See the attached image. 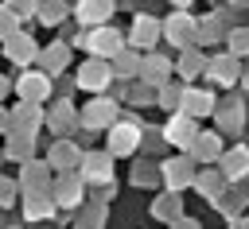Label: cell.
<instances>
[{
    "mask_svg": "<svg viewBox=\"0 0 249 229\" xmlns=\"http://www.w3.org/2000/svg\"><path fill=\"white\" fill-rule=\"evenodd\" d=\"M140 147V124L132 120H113L109 124V151L113 155H132Z\"/></svg>",
    "mask_w": 249,
    "mask_h": 229,
    "instance_id": "obj_1",
    "label": "cell"
},
{
    "mask_svg": "<svg viewBox=\"0 0 249 229\" xmlns=\"http://www.w3.org/2000/svg\"><path fill=\"white\" fill-rule=\"evenodd\" d=\"M82 47H89L97 58H113V54L121 50V35H117L113 27H105V23H101V27H93V31L82 39Z\"/></svg>",
    "mask_w": 249,
    "mask_h": 229,
    "instance_id": "obj_2",
    "label": "cell"
},
{
    "mask_svg": "<svg viewBox=\"0 0 249 229\" xmlns=\"http://www.w3.org/2000/svg\"><path fill=\"white\" fill-rule=\"evenodd\" d=\"M109 82H113V70H109V66L101 62V58H89V62H86V66L78 70V85H82V89H89V93L105 89Z\"/></svg>",
    "mask_w": 249,
    "mask_h": 229,
    "instance_id": "obj_3",
    "label": "cell"
},
{
    "mask_svg": "<svg viewBox=\"0 0 249 229\" xmlns=\"http://www.w3.org/2000/svg\"><path fill=\"white\" fill-rule=\"evenodd\" d=\"M195 132H198V128H195V116L179 113V116H171V120H167V128H163V140H171L175 147H183V151H187V144L195 140Z\"/></svg>",
    "mask_w": 249,
    "mask_h": 229,
    "instance_id": "obj_4",
    "label": "cell"
},
{
    "mask_svg": "<svg viewBox=\"0 0 249 229\" xmlns=\"http://www.w3.org/2000/svg\"><path fill=\"white\" fill-rule=\"evenodd\" d=\"M160 175H163V182H167L171 190H183V186L195 182V167H191V159H167V163L160 167Z\"/></svg>",
    "mask_w": 249,
    "mask_h": 229,
    "instance_id": "obj_5",
    "label": "cell"
},
{
    "mask_svg": "<svg viewBox=\"0 0 249 229\" xmlns=\"http://www.w3.org/2000/svg\"><path fill=\"white\" fill-rule=\"evenodd\" d=\"M113 116H117V101L97 97V101H89V109L82 113V124H86V128H101V124H113Z\"/></svg>",
    "mask_w": 249,
    "mask_h": 229,
    "instance_id": "obj_6",
    "label": "cell"
},
{
    "mask_svg": "<svg viewBox=\"0 0 249 229\" xmlns=\"http://www.w3.org/2000/svg\"><path fill=\"white\" fill-rule=\"evenodd\" d=\"M78 163H82V179H86V182H109V179H113L109 155H101V151H97V155L89 151V155H82Z\"/></svg>",
    "mask_w": 249,
    "mask_h": 229,
    "instance_id": "obj_7",
    "label": "cell"
},
{
    "mask_svg": "<svg viewBox=\"0 0 249 229\" xmlns=\"http://www.w3.org/2000/svg\"><path fill=\"white\" fill-rule=\"evenodd\" d=\"M47 93H51V78H47V74H23V78H19V97H23V101L39 105Z\"/></svg>",
    "mask_w": 249,
    "mask_h": 229,
    "instance_id": "obj_8",
    "label": "cell"
},
{
    "mask_svg": "<svg viewBox=\"0 0 249 229\" xmlns=\"http://www.w3.org/2000/svg\"><path fill=\"white\" fill-rule=\"evenodd\" d=\"M187 147L195 151V159H206V163H210V159L222 155V136H218V132H195V140H191Z\"/></svg>",
    "mask_w": 249,
    "mask_h": 229,
    "instance_id": "obj_9",
    "label": "cell"
},
{
    "mask_svg": "<svg viewBox=\"0 0 249 229\" xmlns=\"http://www.w3.org/2000/svg\"><path fill=\"white\" fill-rule=\"evenodd\" d=\"M183 113L187 116H206V113H214V97L206 93V89H183Z\"/></svg>",
    "mask_w": 249,
    "mask_h": 229,
    "instance_id": "obj_10",
    "label": "cell"
},
{
    "mask_svg": "<svg viewBox=\"0 0 249 229\" xmlns=\"http://www.w3.org/2000/svg\"><path fill=\"white\" fill-rule=\"evenodd\" d=\"M109 12H113L109 0H82V4H78V19H82L86 27H101V23L109 19Z\"/></svg>",
    "mask_w": 249,
    "mask_h": 229,
    "instance_id": "obj_11",
    "label": "cell"
},
{
    "mask_svg": "<svg viewBox=\"0 0 249 229\" xmlns=\"http://www.w3.org/2000/svg\"><path fill=\"white\" fill-rule=\"evenodd\" d=\"M167 39H171V43H179V47H187V43L195 39V23H191V16H187V12H175V16L167 19Z\"/></svg>",
    "mask_w": 249,
    "mask_h": 229,
    "instance_id": "obj_12",
    "label": "cell"
},
{
    "mask_svg": "<svg viewBox=\"0 0 249 229\" xmlns=\"http://www.w3.org/2000/svg\"><path fill=\"white\" fill-rule=\"evenodd\" d=\"M195 186H198L210 202H218V198H222V190H226V179H222V171H218V167H210V171L195 175Z\"/></svg>",
    "mask_w": 249,
    "mask_h": 229,
    "instance_id": "obj_13",
    "label": "cell"
},
{
    "mask_svg": "<svg viewBox=\"0 0 249 229\" xmlns=\"http://www.w3.org/2000/svg\"><path fill=\"white\" fill-rule=\"evenodd\" d=\"M206 70H210V78L218 85H233L237 82V62L233 58H214V62H206Z\"/></svg>",
    "mask_w": 249,
    "mask_h": 229,
    "instance_id": "obj_14",
    "label": "cell"
},
{
    "mask_svg": "<svg viewBox=\"0 0 249 229\" xmlns=\"http://www.w3.org/2000/svg\"><path fill=\"white\" fill-rule=\"evenodd\" d=\"M54 194H58V198H54L58 206H78V202H82V179L66 175V179H62L58 186H54Z\"/></svg>",
    "mask_w": 249,
    "mask_h": 229,
    "instance_id": "obj_15",
    "label": "cell"
},
{
    "mask_svg": "<svg viewBox=\"0 0 249 229\" xmlns=\"http://www.w3.org/2000/svg\"><path fill=\"white\" fill-rule=\"evenodd\" d=\"M35 124H39V105H31V101H27V105H23V109H19V113L8 120V128H16V132H27V136L35 132Z\"/></svg>",
    "mask_w": 249,
    "mask_h": 229,
    "instance_id": "obj_16",
    "label": "cell"
},
{
    "mask_svg": "<svg viewBox=\"0 0 249 229\" xmlns=\"http://www.w3.org/2000/svg\"><path fill=\"white\" fill-rule=\"evenodd\" d=\"M218 171H222V179L237 182V179L245 175V147H233V151H230V155L222 159V167H218Z\"/></svg>",
    "mask_w": 249,
    "mask_h": 229,
    "instance_id": "obj_17",
    "label": "cell"
},
{
    "mask_svg": "<svg viewBox=\"0 0 249 229\" xmlns=\"http://www.w3.org/2000/svg\"><path fill=\"white\" fill-rule=\"evenodd\" d=\"M156 35H160V23H156V19H148V16H140V19H136V27H132V43H136V47H152V43H156Z\"/></svg>",
    "mask_w": 249,
    "mask_h": 229,
    "instance_id": "obj_18",
    "label": "cell"
},
{
    "mask_svg": "<svg viewBox=\"0 0 249 229\" xmlns=\"http://www.w3.org/2000/svg\"><path fill=\"white\" fill-rule=\"evenodd\" d=\"M78 159H82V151L74 144H54V151H51V167H58V171L62 167H74Z\"/></svg>",
    "mask_w": 249,
    "mask_h": 229,
    "instance_id": "obj_19",
    "label": "cell"
},
{
    "mask_svg": "<svg viewBox=\"0 0 249 229\" xmlns=\"http://www.w3.org/2000/svg\"><path fill=\"white\" fill-rule=\"evenodd\" d=\"M8 58H16V62H27V58H35V47H31V39H23V35H8Z\"/></svg>",
    "mask_w": 249,
    "mask_h": 229,
    "instance_id": "obj_20",
    "label": "cell"
},
{
    "mask_svg": "<svg viewBox=\"0 0 249 229\" xmlns=\"http://www.w3.org/2000/svg\"><path fill=\"white\" fill-rule=\"evenodd\" d=\"M140 70H144V82H148V85H160V82L167 78V58H144Z\"/></svg>",
    "mask_w": 249,
    "mask_h": 229,
    "instance_id": "obj_21",
    "label": "cell"
},
{
    "mask_svg": "<svg viewBox=\"0 0 249 229\" xmlns=\"http://www.w3.org/2000/svg\"><path fill=\"white\" fill-rule=\"evenodd\" d=\"M218 124L233 132V128L241 124V101H226V109H222V116H218Z\"/></svg>",
    "mask_w": 249,
    "mask_h": 229,
    "instance_id": "obj_22",
    "label": "cell"
},
{
    "mask_svg": "<svg viewBox=\"0 0 249 229\" xmlns=\"http://www.w3.org/2000/svg\"><path fill=\"white\" fill-rule=\"evenodd\" d=\"M70 124H74V109H70V105L62 101V105H58V109L51 113V128H58V132H66Z\"/></svg>",
    "mask_w": 249,
    "mask_h": 229,
    "instance_id": "obj_23",
    "label": "cell"
},
{
    "mask_svg": "<svg viewBox=\"0 0 249 229\" xmlns=\"http://www.w3.org/2000/svg\"><path fill=\"white\" fill-rule=\"evenodd\" d=\"M47 213H51V202H47L43 194H31V198H27V217L39 221V217H47Z\"/></svg>",
    "mask_w": 249,
    "mask_h": 229,
    "instance_id": "obj_24",
    "label": "cell"
},
{
    "mask_svg": "<svg viewBox=\"0 0 249 229\" xmlns=\"http://www.w3.org/2000/svg\"><path fill=\"white\" fill-rule=\"evenodd\" d=\"M152 213L163 217V221H175V217H179V198H163V202H156Z\"/></svg>",
    "mask_w": 249,
    "mask_h": 229,
    "instance_id": "obj_25",
    "label": "cell"
},
{
    "mask_svg": "<svg viewBox=\"0 0 249 229\" xmlns=\"http://www.w3.org/2000/svg\"><path fill=\"white\" fill-rule=\"evenodd\" d=\"M43 66L47 70H58V66H66V47L58 43V47H51L47 54H43Z\"/></svg>",
    "mask_w": 249,
    "mask_h": 229,
    "instance_id": "obj_26",
    "label": "cell"
},
{
    "mask_svg": "<svg viewBox=\"0 0 249 229\" xmlns=\"http://www.w3.org/2000/svg\"><path fill=\"white\" fill-rule=\"evenodd\" d=\"M62 16H66V8H62V0H47V4H43V19H47V23H58Z\"/></svg>",
    "mask_w": 249,
    "mask_h": 229,
    "instance_id": "obj_27",
    "label": "cell"
},
{
    "mask_svg": "<svg viewBox=\"0 0 249 229\" xmlns=\"http://www.w3.org/2000/svg\"><path fill=\"white\" fill-rule=\"evenodd\" d=\"M39 8V0H8V12L12 16H31Z\"/></svg>",
    "mask_w": 249,
    "mask_h": 229,
    "instance_id": "obj_28",
    "label": "cell"
},
{
    "mask_svg": "<svg viewBox=\"0 0 249 229\" xmlns=\"http://www.w3.org/2000/svg\"><path fill=\"white\" fill-rule=\"evenodd\" d=\"M202 66H206V62H202L198 54H183V62H179V70H183V78H191V74H195V70H202Z\"/></svg>",
    "mask_w": 249,
    "mask_h": 229,
    "instance_id": "obj_29",
    "label": "cell"
},
{
    "mask_svg": "<svg viewBox=\"0 0 249 229\" xmlns=\"http://www.w3.org/2000/svg\"><path fill=\"white\" fill-rule=\"evenodd\" d=\"M132 70H136V58H124V54L117 50V66H113V74H117V78H128Z\"/></svg>",
    "mask_w": 249,
    "mask_h": 229,
    "instance_id": "obj_30",
    "label": "cell"
},
{
    "mask_svg": "<svg viewBox=\"0 0 249 229\" xmlns=\"http://www.w3.org/2000/svg\"><path fill=\"white\" fill-rule=\"evenodd\" d=\"M23 182H27L31 190H39V186H43V171H39V163H27V171H23Z\"/></svg>",
    "mask_w": 249,
    "mask_h": 229,
    "instance_id": "obj_31",
    "label": "cell"
},
{
    "mask_svg": "<svg viewBox=\"0 0 249 229\" xmlns=\"http://www.w3.org/2000/svg\"><path fill=\"white\" fill-rule=\"evenodd\" d=\"M101 221H105V210H101V206H97V210H86L82 229H101Z\"/></svg>",
    "mask_w": 249,
    "mask_h": 229,
    "instance_id": "obj_32",
    "label": "cell"
},
{
    "mask_svg": "<svg viewBox=\"0 0 249 229\" xmlns=\"http://www.w3.org/2000/svg\"><path fill=\"white\" fill-rule=\"evenodd\" d=\"M152 179H156V167H152V163H140V167L132 171V182H140V186L152 182Z\"/></svg>",
    "mask_w": 249,
    "mask_h": 229,
    "instance_id": "obj_33",
    "label": "cell"
},
{
    "mask_svg": "<svg viewBox=\"0 0 249 229\" xmlns=\"http://www.w3.org/2000/svg\"><path fill=\"white\" fill-rule=\"evenodd\" d=\"M183 97V89H175V85H167L163 93H160V101H163V109H175V101Z\"/></svg>",
    "mask_w": 249,
    "mask_h": 229,
    "instance_id": "obj_34",
    "label": "cell"
},
{
    "mask_svg": "<svg viewBox=\"0 0 249 229\" xmlns=\"http://www.w3.org/2000/svg\"><path fill=\"white\" fill-rule=\"evenodd\" d=\"M230 50H233V58L245 54V31H233V35H230Z\"/></svg>",
    "mask_w": 249,
    "mask_h": 229,
    "instance_id": "obj_35",
    "label": "cell"
},
{
    "mask_svg": "<svg viewBox=\"0 0 249 229\" xmlns=\"http://www.w3.org/2000/svg\"><path fill=\"white\" fill-rule=\"evenodd\" d=\"M12 194H16V186H12L8 179H0V210H4V206H12Z\"/></svg>",
    "mask_w": 249,
    "mask_h": 229,
    "instance_id": "obj_36",
    "label": "cell"
},
{
    "mask_svg": "<svg viewBox=\"0 0 249 229\" xmlns=\"http://www.w3.org/2000/svg\"><path fill=\"white\" fill-rule=\"evenodd\" d=\"M12 27H16L12 12H8V8H0V35H12Z\"/></svg>",
    "mask_w": 249,
    "mask_h": 229,
    "instance_id": "obj_37",
    "label": "cell"
},
{
    "mask_svg": "<svg viewBox=\"0 0 249 229\" xmlns=\"http://www.w3.org/2000/svg\"><path fill=\"white\" fill-rule=\"evenodd\" d=\"M175 229H202L195 217H175Z\"/></svg>",
    "mask_w": 249,
    "mask_h": 229,
    "instance_id": "obj_38",
    "label": "cell"
},
{
    "mask_svg": "<svg viewBox=\"0 0 249 229\" xmlns=\"http://www.w3.org/2000/svg\"><path fill=\"white\" fill-rule=\"evenodd\" d=\"M4 128H8V113L0 109V132H4Z\"/></svg>",
    "mask_w": 249,
    "mask_h": 229,
    "instance_id": "obj_39",
    "label": "cell"
},
{
    "mask_svg": "<svg viewBox=\"0 0 249 229\" xmlns=\"http://www.w3.org/2000/svg\"><path fill=\"white\" fill-rule=\"evenodd\" d=\"M4 89H8V85H4V78H0V97H4Z\"/></svg>",
    "mask_w": 249,
    "mask_h": 229,
    "instance_id": "obj_40",
    "label": "cell"
},
{
    "mask_svg": "<svg viewBox=\"0 0 249 229\" xmlns=\"http://www.w3.org/2000/svg\"><path fill=\"white\" fill-rule=\"evenodd\" d=\"M175 4H179V8H183V4H187V0H175Z\"/></svg>",
    "mask_w": 249,
    "mask_h": 229,
    "instance_id": "obj_41",
    "label": "cell"
}]
</instances>
